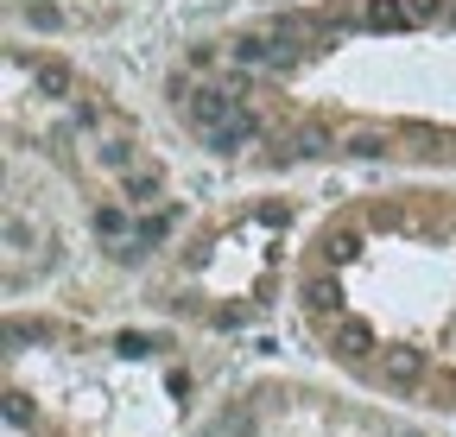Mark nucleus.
I'll use <instances>...</instances> for the list:
<instances>
[{
	"instance_id": "1",
	"label": "nucleus",
	"mask_w": 456,
	"mask_h": 437,
	"mask_svg": "<svg viewBox=\"0 0 456 437\" xmlns=\"http://www.w3.org/2000/svg\"><path fill=\"white\" fill-rule=\"evenodd\" d=\"M241 108H235V95L228 89H191V121L209 134V127H222V121H235Z\"/></svg>"
},
{
	"instance_id": "2",
	"label": "nucleus",
	"mask_w": 456,
	"mask_h": 437,
	"mask_svg": "<svg viewBox=\"0 0 456 437\" xmlns=\"http://www.w3.org/2000/svg\"><path fill=\"white\" fill-rule=\"evenodd\" d=\"M254 134H260V121H254L248 108H241L235 121H222V127H209V134H203V146H209V152H222V158H235V152H241V146H248Z\"/></svg>"
},
{
	"instance_id": "3",
	"label": "nucleus",
	"mask_w": 456,
	"mask_h": 437,
	"mask_svg": "<svg viewBox=\"0 0 456 437\" xmlns=\"http://www.w3.org/2000/svg\"><path fill=\"white\" fill-rule=\"evenodd\" d=\"M380 374H387V387H419V380H425V355L419 349H387Z\"/></svg>"
},
{
	"instance_id": "4",
	"label": "nucleus",
	"mask_w": 456,
	"mask_h": 437,
	"mask_svg": "<svg viewBox=\"0 0 456 437\" xmlns=\"http://www.w3.org/2000/svg\"><path fill=\"white\" fill-rule=\"evenodd\" d=\"M32 89H38V95H57V101H64V95L77 89V77H70V64H57V58H38V64H32Z\"/></svg>"
},
{
	"instance_id": "5",
	"label": "nucleus",
	"mask_w": 456,
	"mask_h": 437,
	"mask_svg": "<svg viewBox=\"0 0 456 437\" xmlns=\"http://www.w3.org/2000/svg\"><path fill=\"white\" fill-rule=\"evenodd\" d=\"M336 349L349 355V361H368V355H374V330H368L362 317H342V323H336Z\"/></svg>"
},
{
	"instance_id": "6",
	"label": "nucleus",
	"mask_w": 456,
	"mask_h": 437,
	"mask_svg": "<svg viewBox=\"0 0 456 437\" xmlns=\"http://www.w3.org/2000/svg\"><path fill=\"white\" fill-rule=\"evenodd\" d=\"M374 32H406L412 26V7H406V0H368V13H362Z\"/></svg>"
},
{
	"instance_id": "7",
	"label": "nucleus",
	"mask_w": 456,
	"mask_h": 437,
	"mask_svg": "<svg viewBox=\"0 0 456 437\" xmlns=\"http://www.w3.org/2000/svg\"><path fill=\"white\" fill-rule=\"evenodd\" d=\"M95 235H102V241H127V235H134V223H127V209H121V203H108V209H95Z\"/></svg>"
},
{
	"instance_id": "8",
	"label": "nucleus",
	"mask_w": 456,
	"mask_h": 437,
	"mask_svg": "<svg viewBox=\"0 0 456 437\" xmlns=\"http://www.w3.org/2000/svg\"><path fill=\"white\" fill-rule=\"evenodd\" d=\"M305 304H311V311H336V304H342V292H336V279H330V272L305 279Z\"/></svg>"
},
{
	"instance_id": "9",
	"label": "nucleus",
	"mask_w": 456,
	"mask_h": 437,
	"mask_svg": "<svg viewBox=\"0 0 456 437\" xmlns=\"http://www.w3.org/2000/svg\"><path fill=\"white\" fill-rule=\"evenodd\" d=\"M330 146H336V134H330V127H305V134L292 140V152H330Z\"/></svg>"
},
{
	"instance_id": "10",
	"label": "nucleus",
	"mask_w": 456,
	"mask_h": 437,
	"mask_svg": "<svg viewBox=\"0 0 456 437\" xmlns=\"http://www.w3.org/2000/svg\"><path fill=\"white\" fill-rule=\"evenodd\" d=\"M159 197V178H127V209H146Z\"/></svg>"
},
{
	"instance_id": "11",
	"label": "nucleus",
	"mask_w": 456,
	"mask_h": 437,
	"mask_svg": "<svg viewBox=\"0 0 456 437\" xmlns=\"http://www.w3.org/2000/svg\"><path fill=\"white\" fill-rule=\"evenodd\" d=\"M349 152H355V158H380V152H387V140H380V134H355V140H349Z\"/></svg>"
},
{
	"instance_id": "12",
	"label": "nucleus",
	"mask_w": 456,
	"mask_h": 437,
	"mask_svg": "<svg viewBox=\"0 0 456 437\" xmlns=\"http://www.w3.org/2000/svg\"><path fill=\"white\" fill-rule=\"evenodd\" d=\"M323 247H330V260H349V254H355V229H342V235H330Z\"/></svg>"
},
{
	"instance_id": "13",
	"label": "nucleus",
	"mask_w": 456,
	"mask_h": 437,
	"mask_svg": "<svg viewBox=\"0 0 456 437\" xmlns=\"http://www.w3.org/2000/svg\"><path fill=\"white\" fill-rule=\"evenodd\" d=\"M222 431H228V437H254V412H241V418L228 412V425H222Z\"/></svg>"
},
{
	"instance_id": "14",
	"label": "nucleus",
	"mask_w": 456,
	"mask_h": 437,
	"mask_svg": "<svg viewBox=\"0 0 456 437\" xmlns=\"http://www.w3.org/2000/svg\"><path fill=\"white\" fill-rule=\"evenodd\" d=\"M387 437H425V431H412V425H393V431H387Z\"/></svg>"
}]
</instances>
